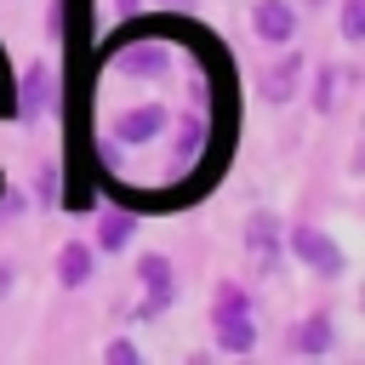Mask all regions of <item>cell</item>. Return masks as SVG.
I'll list each match as a JSON object with an SVG mask.
<instances>
[{
  "label": "cell",
  "instance_id": "obj_14",
  "mask_svg": "<svg viewBox=\"0 0 365 365\" xmlns=\"http://www.w3.org/2000/svg\"><path fill=\"white\" fill-rule=\"evenodd\" d=\"M336 17H342V40L365 46V0H336Z\"/></svg>",
  "mask_w": 365,
  "mask_h": 365
},
{
  "label": "cell",
  "instance_id": "obj_9",
  "mask_svg": "<svg viewBox=\"0 0 365 365\" xmlns=\"http://www.w3.org/2000/svg\"><path fill=\"white\" fill-rule=\"evenodd\" d=\"M120 63L131 68V74H143V80H160L165 68H171V51L160 46V40H120Z\"/></svg>",
  "mask_w": 365,
  "mask_h": 365
},
{
  "label": "cell",
  "instance_id": "obj_19",
  "mask_svg": "<svg viewBox=\"0 0 365 365\" xmlns=\"http://www.w3.org/2000/svg\"><path fill=\"white\" fill-rule=\"evenodd\" d=\"M182 6H188V0H182Z\"/></svg>",
  "mask_w": 365,
  "mask_h": 365
},
{
  "label": "cell",
  "instance_id": "obj_13",
  "mask_svg": "<svg viewBox=\"0 0 365 365\" xmlns=\"http://www.w3.org/2000/svg\"><path fill=\"white\" fill-rule=\"evenodd\" d=\"M131 234H137V217H131V211H103V217H97V240H91V245H97V251H125V245H131Z\"/></svg>",
  "mask_w": 365,
  "mask_h": 365
},
{
  "label": "cell",
  "instance_id": "obj_7",
  "mask_svg": "<svg viewBox=\"0 0 365 365\" xmlns=\"http://www.w3.org/2000/svg\"><path fill=\"white\" fill-rule=\"evenodd\" d=\"M97 245L91 240H68L63 251H57V285L63 291H80V285H91V274H97Z\"/></svg>",
  "mask_w": 365,
  "mask_h": 365
},
{
  "label": "cell",
  "instance_id": "obj_15",
  "mask_svg": "<svg viewBox=\"0 0 365 365\" xmlns=\"http://www.w3.org/2000/svg\"><path fill=\"white\" fill-rule=\"evenodd\" d=\"M103 359L108 365H143V348L131 336H114V342H103Z\"/></svg>",
  "mask_w": 365,
  "mask_h": 365
},
{
  "label": "cell",
  "instance_id": "obj_11",
  "mask_svg": "<svg viewBox=\"0 0 365 365\" xmlns=\"http://www.w3.org/2000/svg\"><path fill=\"white\" fill-rule=\"evenodd\" d=\"M354 74L348 68H336V63H319V74H314V86H308V103H314V114H336V103H342V86H348Z\"/></svg>",
  "mask_w": 365,
  "mask_h": 365
},
{
  "label": "cell",
  "instance_id": "obj_12",
  "mask_svg": "<svg viewBox=\"0 0 365 365\" xmlns=\"http://www.w3.org/2000/svg\"><path fill=\"white\" fill-rule=\"evenodd\" d=\"M297 80H302V57L285 51V57L262 74V97H268V103H291V97H297Z\"/></svg>",
  "mask_w": 365,
  "mask_h": 365
},
{
  "label": "cell",
  "instance_id": "obj_2",
  "mask_svg": "<svg viewBox=\"0 0 365 365\" xmlns=\"http://www.w3.org/2000/svg\"><path fill=\"white\" fill-rule=\"evenodd\" d=\"M285 245H291V257H297L308 274H319V279H342V274H348V251H342L325 228H314V222H297V228L285 234Z\"/></svg>",
  "mask_w": 365,
  "mask_h": 365
},
{
  "label": "cell",
  "instance_id": "obj_16",
  "mask_svg": "<svg viewBox=\"0 0 365 365\" xmlns=\"http://www.w3.org/2000/svg\"><path fill=\"white\" fill-rule=\"evenodd\" d=\"M11 285H17V268H11V262H0V297H11Z\"/></svg>",
  "mask_w": 365,
  "mask_h": 365
},
{
  "label": "cell",
  "instance_id": "obj_10",
  "mask_svg": "<svg viewBox=\"0 0 365 365\" xmlns=\"http://www.w3.org/2000/svg\"><path fill=\"white\" fill-rule=\"evenodd\" d=\"M57 97V74L46 68V63H34L29 74H23V97H17V114L23 120H40V108Z\"/></svg>",
  "mask_w": 365,
  "mask_h": 365
},
{
  "label": "cell",
  "instance_id": "obj_4",
  "mask_svg": "<svg viewBox=\"0 0 365 365\" xmlns=\"http://www.w3.org/2000/svg\"><path fill=\"white\" fill-rule=\"evenodd\" d=\"M285 222L274 217V211H251L245 217V251H251V268L268 279L274 268H279V257H285V234H279Z\"/></svg>",
  "mask_w": 365,
  "mask_h": 365
},
{
  "label": "cell",
  "instance_id": "obj_8",
  "mask_svg": "<svg viewBox=\"0 0 365 365\" xmlns=\"http://www.w3.org/2000/svg\"><path fill=\"white\" fill-rule=\"evenodd\" d=\"M336 348V325L331 314H302L291 325V354H331Z\"/></svg>",
  "mask_w": 365,
  "mask_h": 365
},
{
  "label": "cell",
  "instance_id": "obj_6",
  "mask_svg": "<svg viewBox=\"0 0 365 365\" xmlns=\"http://www.w3.org/2000/svg\"><path fill=\"white\" fill-rule=\"evenodd\" d=\"M165 120H171V114H165L160 103H137V108H125V114L114 120V143H120V148H148V143L165 131Z\"/></svg>",
  "mask_w": 365,
  "mask_h": 365
},
{
  "label": "cell",
  "instance_id": "obj_5",
  "mask_svg": "<svg viewBox=\"0 0 365 365\" xmlns=\"http://www.w3.org/2000/svg\"><path fill=\"white\" fill-rule=\"evenodd\" d=\"M251 34L262 46H291L297 40V6L291 0H251Z\"/></svg>",
  "mask_w": 365,
  "mask_h": 365
},
{
  "label": "cell",
  "instance_id": "obj_3",
  "mask_svg": "<svg viewBox=\"0 0 365 365\" xmlns=\"http://www.w3.org/2000/svg\"><path fill=\"white\" fill-rule=\"evenodd\" d=\"M137 285H143V302H137V325L143 319H160L171 302H177V268H171V257L165 251H143L137 257Z\"/></svg>",
  "mask_w": 365,
  "mask_h": 365
},
{
  "label": "cell",
  "instance_id": "obj_17",
  "mask_svg": "<svg viewBox=\"0 0 365 365\" xmlns=\"http://www.w3.org/2000/svg\"><path fill=\"white\" fill-rule=\"evenodd\" d=\"M120 11H137V0H120Z\"/></svg>",
  "mask_w": 365,
  "mask_h": 365
},
{
  "label": "cell",
  "instance_id": "obj_1",
  "mask_svg": "<svg viewBox=\"0 0 365 365\" xmlns=\"http://www.w3.org/2000/svg\"><path fill=\"white\" fill-rule=\"evenodd\" d=\"M257 308H251V291L240 279H222L211 291V342L222 354H251L257 348Z\"/></svg>",
  "mask_w": 365,
  "mask_h": 365
},
{
  "label": "cell",
  "instance_id": "obj_18",
  "mask_svg": "<svg viewBox=\"0 0 365 365\" xmlns=\"http://www.w3.org/2000/svg\"><path fill=\"white\" fill-rule=\"evenodd\" d=\"M308 6H314V11H319V6H331V0H308Z\"/></svg>",
  "mask_w": 365,
  "mask_h": 365
}]
</instances>
